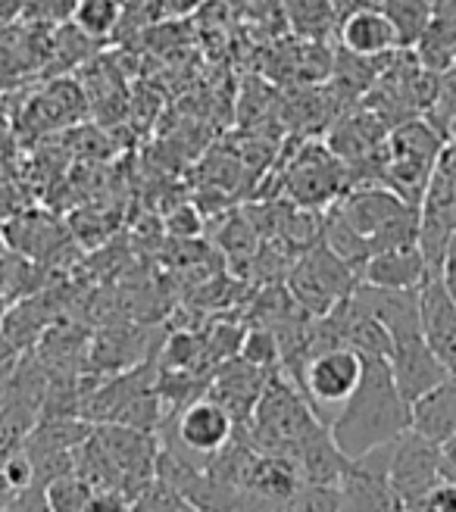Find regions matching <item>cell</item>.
<instances>
[{
	"label": "cell",
	"instance_id": "cell-23",
	"mask_svg": "<svg viewBox=\"0 0 456 512\" xmlns=\"http://www.w3.org/2000/svg\"><path fill=\"white\" fill-rule=\"evenodd\" d=\"M403 512H456V484L441 478L419 497L403 503Z\"/></svg>",
	"mask_w": 456,
	"mask_h": 512
},
{
	"label": "cell",
	"instance_id": "cell-3",
	"mask_svg": "<svg viewBox=\"0 0 456 512\" xmlns=\"http://www.w3.org/2000/svg\"><path fill=\"white\" fill-rule=\"evenodd\" d=\"M360 272L328 247L325 241L297 253L285 275V288L310 316L332 313L341 300L360 288Z\"/></svg>",
	"mask_w": 456,
	"mask_h": 512
},
{
	"label": "cell",
	"instance_id": "cell-7",
	"mask_svg": "<svg viewBox=\"0 0 456 512\" xmlns=\"http://www.w3.org/2000/svg\"><path fill=\"white\" fill-rule=\"evenodd\" d=\"M175 416V444L179 447H166L169 453H179L182 459L197 466V459H210L235 438L238 422L228 409L213 400V397H197L188 406H182Z\"/></svg>",
	"mask_w": 456,
	"mask_h": 512
},
{
	"label": "cell",
	"instance_id": "cell-25",
	"mask_svg": "<svg viewBox=\"0 0 456 512\" xmlns=\"http://www.w3.org/2000/svg\"><path fill=\"white\" fill-rule=\"evenodd\" d=\"M441 475L456 484V431L441 441Z\"/></svg>",
	"mask_w": 456,
	"mask_h": 512
},
{
	"label": "cell",
	"instance_id": "cell-24",
	"mask_svg": "<svg viewBox=\"0 0 456 512\" xmlns=\"http://www.w3.org/2000/svg\"><path fill=\"white\" fill-rule=\"evenodd\" d=\"M4 512H54V509H50L41 484H32V488L4 497Z\"/></svg>",
	"mask_w": 456,
	"mask_h": 512
},
{
	"label": "cell",
	"instance_id": "cell-17",
	"mask_svg": "<svg viewBox=\"0 0 456 512\" xmlns=\"http://www.w3.org/2000/svg\"><path fill=\"white\" fill-rule=\"evenodd\" d=\"M291 29L307 41H322L338 25V0H282Z\"/></svg>",
	"mask_w": 456,
	"mask_h": 512
},
{
	"label": "cell",
	"instance_id": "cell-16",
	"mask_svg": "<svg viewBox=\"0 0 456 512\" xmlns=\"http://www.w3.org/2000/svg\"><path fill=\"white\" fill-rule=\"evenodd\" d=\"M413 428L438 444L456 431V375L413 403Z\"/></svg>",
	"mask_w": 456,
	"mask_h": 512
},
{
	"label": "cell",
	"instance_id": "cell-6",
	"mask_svg": "<svg viewBox=\"0 0 456 512\" xmlns=\"http://www.w3.org/2000/svg\"><path fill=\"white\" fill-rule=\"evenodd\" d=\"M391 444L375 447L357 459H347L338 481L344 512H403V497L394 491L388 472Z\"/></svg>",
	"mask_w": 456,
	"mask_h": 512
},
{
	"label": "cell",
	"instance_id": "cell-4",
	"mask_svg": "<svg viewBox=\"0 0 456 512\" xmlns=\"http://www.w3.org/2000/svg\"><path fill=\"white\" fill-rule=\"evenodd\" d=\"M438 125L425 119H410L394 128V135L388 138V153L382 163V175L391 191H397L403 200L422 203L428 178L435 172V163L441 157V150L447 138L435 132Z\"/></svg>",
	"mask_w": 456,
	"mask_h": 512
},
{
	"label": "cell",
	"instance_id": "cell-13",
	"mask_svg": "<svg viewBox=\"0 0 456 512\" xmlns=\"http://www.w3.org/2000/svg\"><path fill=\"white\" fill-rule=\"evenodd\" d=\"M269 369H260L247 363L244 356H235V360H225L210 384V397L219 400L228 413L235 416L238 425H247L253 409H257L263 391H266V381H269Z\"/></svg>",
	"mask_w": 456,
	"mask_h": 512
},
{
	"label": "cell",
	"instance_id": "cell-5",
	"mask_svg": "<svg viewBox=\"0 0 456 512\" xmlns=\"http://www.w3.org/2000/svg\"><path fill=\"white\" fill-rule=\"evenodd\" d=\"M288 197L297 207L322 210L347 191V166L332 147L310 141L297 150V157L282 175Z\"/></svg>",
	"mask_w": 456,
	"mask_h": 512
},
{
	"label": "cell",
	"instance_id": "cell-29",
	"mask_svg": "<svg viewBox=\"0 0 456 512\" xmlns=\"http://www.w3.org/2000/svg\"><path fill=\"white\" fill-rule=\"evenodd\" d=\"M0 512H4V500H0Z\"/></svg>",
	"mask_w": 456,
	"mask_h": 512
},
{
	"label": "cell",
	"instance_id": "cell-15",
	"mask_svg": "<svg viewBox=\"0 0 456 512\" xmlns=\"http://www.w3.org/2000/svg\"><path fill=\"white\" fill-rule=\"evenodd\" d=\"M428 275H432V269H428V260H425L419 241L388 247L382 253L369 256V263L363 266L366 285L394 288V291H419Z\"/></svg>",
	"mask_w": 456,
	"mask_h": 512
},
{
	"label": "cell",
	"instance_id": "cell-30",
	"mask_svg": "<svg viewBox=\"0 0 456 512\" xmlns=\"http://www.w3.org/2000/svg\"><path fill=\"white\" fill-rule=\"evenodd\" d=\"M278 512H288V509H278Z\"/></svg>",
	"mask_w": 456,
	"mask_h": 512
},
{
	"label": "cell",
	"instance_id": "cell-10",
	"mask_svg": "<svg viewBox=\"0 0 456 512\" xmlns=\"http://www.w3.org/2000/svg\"><path fill=\"white\" fill-rule=\"evenodd\" d=\"M341 47L357 60H382L400 50V38L394 22L382 10V4H357L338 19Z\"/></svg>",
	"mask_w": 456,
	"mask_h": 512
},
{
	"label": "cell",
	"instance_id": "cell-26",
	"mask_svg": "<svg viewBox=\"0 0 456 512\" xmlns=\"http://www.w3.org/2000/svg\"><path fill=\"white\" fill-rule=\"evenodd\" d=\"M441 278H444L447 291H450L453 300H456V232H453V238H450V244H447V256H444V266H441Z\"/></svg>",
	"mask_w": 456,
	"mask_h": 512
},
{
	"label": "cell",
	"instance_id": "cell-27",
	"mask_svg": "<svg viewBox=\"0 0 456 512\" xmlns=\"http://www.w3.org/2000/svg\"><path fill=\"white\" fill-rule=\"evenodd\" d=\"M157 4H163V7H166V13H179V10L194 7L197 0H157Z\"/></svg>",
	"mask_w": 456,
	"mask_h": 512
},
{
	"label": "cell",
	"instance_id": "cell-20",
	"mask_svg": "<svg viewBox=\"0 0 456 512\" xmlns=\"http://www.w3.org/2000/svg\"><path fill=\"white\" fill-rule=\"evenodd\" d=\"M44 494L54 512H94L97 497H100L94 484L82 478L79 472H66L50 484H44Z\"/></svg>",
	"mask_w": 456,
	"mask_h": 512
},
{
	"label": "cell",
	"instance_id": "cell-18",
	"mask_svg": "<svg viewBox=\"0 0 456 512\" xmlns=\"http://www.w3.org/2000/svg\"><path fill=\"white\" fill-rule=\"evenodd\" d=\"M382 10L394 22L397 38H400V50L416 47L435 19L432 0H382Z\"/></svg>",
	"mask_w": 456,
	"mask_h": 512
},
{
	"label": "cell",
	"instance_id": "cell-12",
	"mask_svg": "<svg viewBox=\"0 0 456 512\" xmlns=\"http://www.w3.org/2000/svg\"><path fill=\"white\" fill-rule=\"evenodd\" d=\"M353 300H357L363 310L385 325V331L394 341L403 338H416L425 335L422 328V303H419V291H394V288H375L360 281V288L353 291Z\"/></svg>",
	"mask_w": 456,
	"mask_h": 512
},
{
	"label": "cell",
	"instance_id": "cell-19",
	"mask_svg": "<svg viewBox=\"0 0 456 512\" xmlns=\"http://www.w3.org/2000/svg\"><path fill=\"white\" fill-rule=\"evenodd\" d=\"M122 19H125V0H75L69 22L88 38L104 41L116 35V29H122Z\"/></svg>",
	"mask_w": 456,
	"mask_h": 512
},
{
	"label": "cell",
	"instance_id": "cell-21",
	"mask_svg": "<svg viewBox=\"0 0 456 512\" xmlns=\"http://www.w3.org/2000/svg\"><path fill=\"white\" fill-rule=\"evenodd\" d=\"M247 363L260 366V369H282V347H278V335L266 325L250 328L244 335L241 353Z\"/></svg>",
	"mask_w": 456,
	"mask_h": 512
},
{
	"label": "cell",
	"instance_id": "cell-28",
	"mask_svg": "<svg viewBox=\"0 0 456 512\" xmlns=\"http://www.w3.org/2000/svg\"><path fill=\"white\" fill-rule=\"evenodd\" d=\"M447 141H456V116H453L450 125H447Z\"/></svg>",
	"mask_w": 456,
	"mask_h": 512
},
{
	"label": "cell",
	"instance_id": "cell-1",
	"mask_svg": "<svg viewBox=\"0 0 456 512\" xmlns=\"http://www.w3.org/2000/svg\"><path fill=\"white\" fill-rule=\"evenodd\" d=\"M363 360L366 366L357 391L341 403L338 416L328 422L335 444L347 459L385 447L413 428V406L403 400L391 363L385 356H363Z\"/></svg>",
	"mask_w": 456,
	"mask_h": 512
},
{
	"label": "cell",
	"instance_id": "cell-9",
	"mask_svg": "<svg viewBox=\"0 0 456 512\" xmlns=\"http://www.w3.org/2000/svg\"><path fill=\"white\" fill-rule=\"evenodd\" d=\"M388 472H391L394 491L403 497V503L419 497L422 491H428L432 484H438L444 478L441 475V444L425 438V434L416 428L403 431L391 444Z\"/></svg>",
	"mask_w": 456,
	"mask_h": 512
},
{
	"label": "cell",
	"instance_id": "cell-14",
	"mask_svg": "<svg viewBox=\"0 0 456 512\" xmlns=\"http://www.w3.org/2000/svg\"><path fill=\"white\" fill-rule=\"evenodd\" d=\"M422 303V328L425 341L438 353V360L447 366L450 375H456V300L447 291L441 275H428L419 288Z\"/></svg>",
	"mask_w": 456,
	"mask_h": 512
},
{
	"label": "cell",
	"instance_id": "cell-11",
	"mask_svg": "<svg viewBox=\"0 0 456 512\" xmlns=\"http://www.w3.org/2000/svg\"><path fill=\"white\" fill-rule=\"evenodd\" d=\"M391 372H394V381L410 406L416 400H422L425 394H432L435 388L450 378L447 366L438 360V353L428 347L425 335H416V338H403V341H394L391 344Z\"/></svg>",
	"mask_w": 456,
	"mask_h": 512
},
{
	"label": "cell",
	"instance_id": "cell-8",
	"mask_svg": "<svg viewBox=\"0 0 456 512\" xmlns=\"http://www.w3.org/2000/svg\"><path fill=\"white\" fill-rule=\"evenodd\" d=\"M363 353L353 347H328L313 353L300 372V391L310 397L313 406L344 403L363 378Z\"/></svg>",
	"mask_w": 456,
	"mask_h": 512
},
{
	"label": "cell",
	"instance_id": "cell-2",
	"mask_svg": "<svg viewBox=\"0 0 456 512\" xmlns=\"http://www.w3.org/2000/svg\"><path fill=\"white\" fill-rule=\"evenodd\" d=\"M322 425H328V419H319L316 406L300 391V384L291 381L282 369H275L244 428L257 450L294 459L303 441L313 438Z\"/></svg>",
	"mask_w": 456,
	"mask_h": 512
},
{
	"label": "cell",
	"instance_id": "cell-22",
	"mask_svg": "<svg viewBox=\"0 0 456 512\" xmlns=\"http://www.w3.org/2000/svg\"><path fill=\"white\" fill-rule=\"evenodd\" d=\"M288 512H344L338 484L303 481L294 494V500L288 503Z\"/></svg>",
	"mask_w": 456,
	"mask_h": 512
}]
</instances>
